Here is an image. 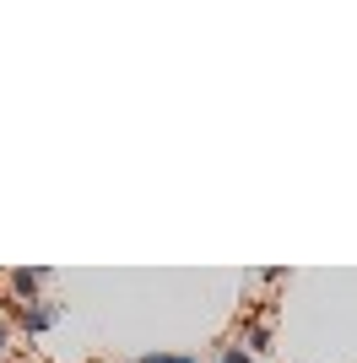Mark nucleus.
Masks as SVG:
<instances>
[{"mask_svg": "<svg viewBox=\"0 0 357 363\" xmlns=\"http://www.w3.org/2000/svg\"><path fill=\"white\" fill-rule=\"evenodd\" d=\"M6 320H11V331H22V336H44V331L60 325V303H49V298L11 303V298H6Z\"/></svg>", "mask_w": 357, "mask_h": 363, "instance_id": "nucleus-1", "label": "nucleus"}, {"mask_svg": "<svg viewBox=\"0 0 357 363\" xmlns=\"http://www.w3.org/2000/svg\"><path fill=\"white\" fill-rule=\"evenodd\" d=\"M49 282V272H38V266H16V272H6V288H11V303H38V288Z\"/></svg>", "mask_w": 357, "mask_h": 363, "instance_id": "nucleus-2", "label": "nucleus"}, {"mask_svg": "<svg viewBox=\"0 0 357 363\" xmlns=\"http://www.w3.org/2000/svg\"><path fill=\"white\" fill-rule=\"evenodd\" d=\"M271 342H276V336H271V325H266V320H249V325H244V352H249L254 363H260V358L271 352Z\"/></svg>", "mask_w": 357, "mask_h": 363, "instance_id": "nucleus-3", "label": "nucleus"}, {"mask_svg": "<svg viewBox=\"0 0 357 363\" xmlns=\"http://www.w3.org/2000/svg\"><path fill=\"white\" fill-rule=\"evenodd\" d=\"M135 363H195V358H184V352H147V358H135Z\"/></svg>", "mask_w": 357, "mask_h": 363, "instance_id": "nucleus-4", "label": "nucleus"}, {"mask_svg": "<svg viewBox=\"0 0 357 363\" xmlns=\"http://www.w3.org/2000/svg\"><path fill=\"white\" fill-rule=\"evenodd\" d=\"M217 363H254L244 347H217Z\"/></svg>", "mask_w": 357, "mask_h": 363, "instance_id": "nucleus-5", "label": "nucleus"}, {"mask_svg": "<svg viewBox=\"0 0 357 363\" xmlns=\"http://www.w3.org/2000/svg\"><path fill=\"white\" fill-rule=\"evenodd\" d=\"M6 347H11V320L0 315V352H6Z\"/></svg>", "mask_w": 357, "mask_h": 363, "instance_id": "nucleus-6", "label": "nucleus"}, {"mask_svg": "<svg viewBox=\"0 0 357 363\" xmlns=\"http://www.w3.org/2000/svg\"><path fill=\"white\" fill-rule=\"evenodd\" d=\"M211 363H217V358H211Z\"/></svg>", "mask_w": 357, "mask_h": 363, "instance_id": "nucleus-7", "label": "nucleus"}]
</instances>
